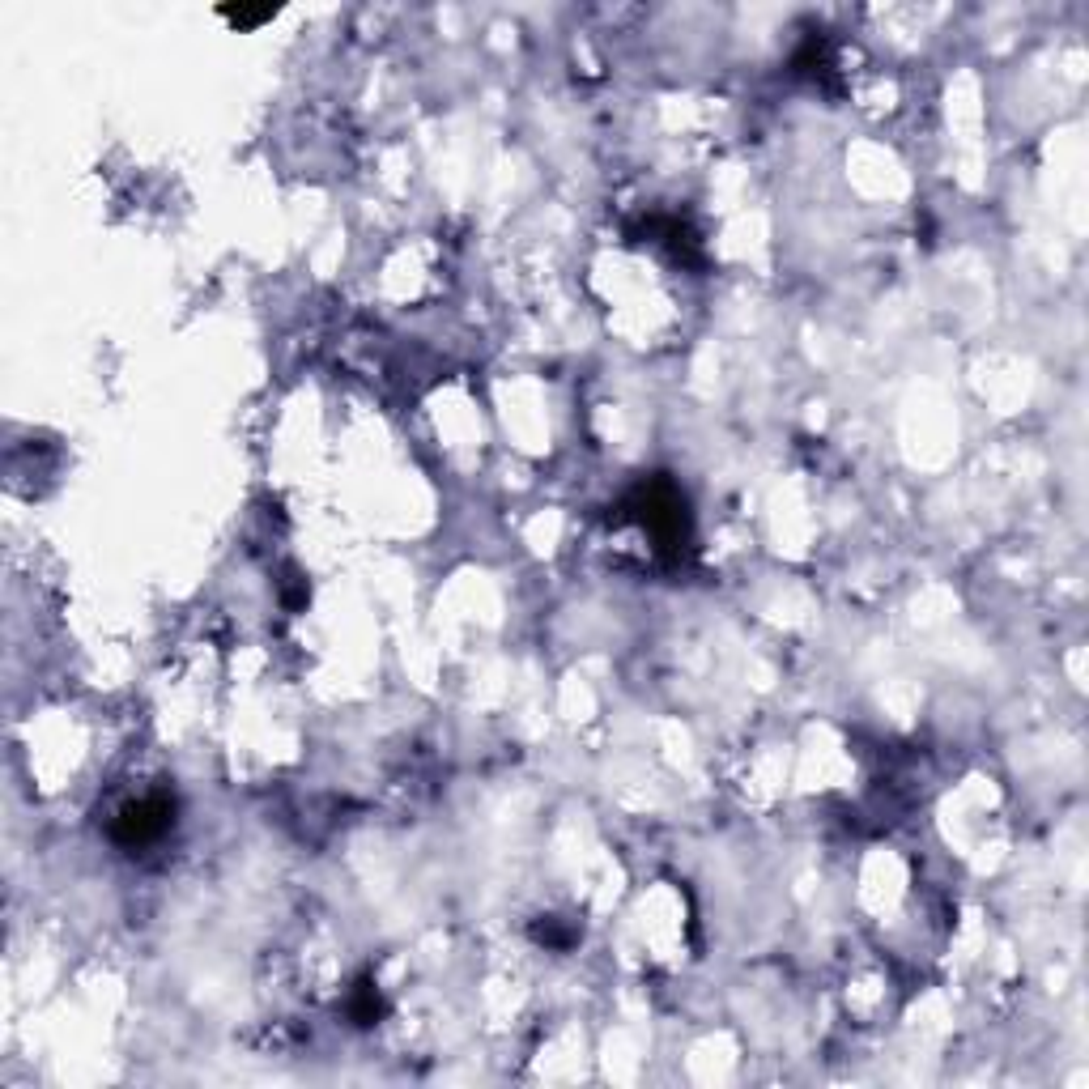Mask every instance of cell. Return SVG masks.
Returning <instances> with one entry per match:
<instances>
[{"label": "cell", "mask_w": 1089, "mask_h": 1089, "mask_svg": "<svg viewBox=\"0 0 1089 1089\" xmlns=\"http://www.w3.org/2000/svg\"><path fill=\"white\" fill-rule=\"evenodd\" d=\"M622 519L647 528L664 554H681L690 545V502L668 477H647L634 485L622 502Z\"/></svg>", "instance_id": "cell-1"}, {"label": "cell", "mask_w": 1089, "mask_h": 1089, "mask_svg": "<svg viewBox=\"0 0 1089 1089\" xmlns=\"http://www.w3.org/2000/svg\"><path fill=\"white\" fill-rule=\"evenodd\" d=\"M171 830H175V796L154 792V796H141V800L124 804L120 817L111 822V839L124 851H137V847L162 843Z\"/></svg>", "instance_id": "cell-2"}, {"label": "cell", "mask_w": 1089, "mask_h": 1089, "mask_svg": "<svg viewBox=\"0 0 1089 1089\" xmlns=\"http://www.w3.org/2000/svg\"><path fill=\"white\" fill-rule=\"evenodd\" d=\"M792 73H796V77H813V81H822V77L830 73V47H826L822 35H809V39L796 47Z\"/></svg>", "instance_id": "cell-3"}, {"label": "cell", "mask_w": 1089, "mask_h": 1089, "mask_svg": "<svg viewBox=\"0 0 1089 1089\" xmlns=\"http://www.w3.org/2000/svg\"><path fill=\"white\" fill-rule=\"evenodd\" d=\"M379 1013H383V1000L375 992V983H358L354 996H349V1017H354V1026H375Z\"/></svg>", "instance_id": "cell-4"}, {"label": "cell", "mask_w": 1089, "mask_h": 1089, "mask_svg": "<svg viewBox=\"0 0 1089 1089\" xmlns=\"http://www.w3.org/2000/svg\"><path fill=\"white\" fill-rule=\"evenodd\" d=\"M528 936L536 945H545V949H558V953H566L575 945V932L571 928H562L558 919H536V924L528 928Z\"/></svg>", "instance_id": "cell-5"}, {"label": "cell", "mask_w": 1089, "mask_h": 1089, "mask_svg": "<svg viewBox=\"0 0 1089 1089\" xmlns=\"http://www.w3.org/2000/svg\"><path fill=\"white\" fill-rule=\"evenodd\" d=\"M217 13H222L234 30H256V26L277 18V5H264V9H217Z\"/></svg>", "instance_id": "cell-6"}]
</instances>
